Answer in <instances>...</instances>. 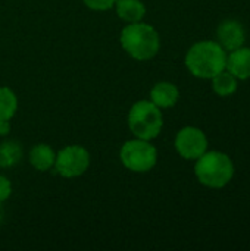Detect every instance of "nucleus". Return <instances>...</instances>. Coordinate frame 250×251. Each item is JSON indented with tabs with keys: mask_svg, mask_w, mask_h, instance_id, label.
I'll return each instance as SVG.
<instances>
[{
	"mask_svg": "<svg viewBox=\"0 0 250 251\" xmlns=\"http://www.w3.org/2000/svg\"><path fill=\"white\" fill-rule=\"evenodd\" d=\"M184 63L193 76L211 79L225 69L227 51L220 46L218 41H197L187 50Z\"/></svg>",
	"mask_w": 250,
	"mask_h": 251,
	"instance_id": "obj_1",
	"label": "nucleus"
},
{
	"mask_svg": "<svg viewBox=\"0 0 250 251\" xmlns=\"http://www.w3.org/2000/svg\"><path fill=\"white\" fill-rule=\"evenodd\" d=\"M122 49L136 60H150L161 49V38L155 26L143 21L128 24L121 32Z\"/></svg>",
	"mask_w": 250,
	"mask_h": 251,
	"instance_id": "obj_2",
	"label": "nucleus"
},
{
	"mask_svg": "<svg viewBox=\"0 0 250 251\" xmlns=\"http://www.w3.org/2000/svg\"><path fill=\"white\" fill-rule=\"evenodd\" d=\"M199 182L208 188H224L234 176V163L231 157L222 151H205L194 166Z\"/></svg>",
	"mask_w": 250,
	"mask_h": 251,
	"instance_id": "obj_3",
	"label": "nucleus"
},
{
	"mask_svg": "<svg viewBox=\"0 0 250 251\" xmlns=\"http://www.w3.org/2000/svg\"><path fill=\"white\" fill-rule=\"evenodd\" d=\"M127 122L136 138L150 141L161 134L164 126V116L161 109L152 101L141 100L131 106Z\"/></svg>",
	"mask_w": 250,
	"mask_h": 251,
	"instance_id": "obj_4",
	"label": "nucleus"
},
{
	"mask_svg": "<svg viewBox=\"0 0 250 251\" xmlns=\"http://www.w3.org/2000/svg\"><path fill=\"white\" fill-rule=\"evenodd\" d=\"M119 159L122 165L133 172H149L158 162V150L150 141L134 138L124 143Z\"/></svg>",
	"mask_w": 250,
	"mask_h": 251,
	"instance_id": "obj_5",
	"label": "nucleus"
},
{
	"mask_svg": "<svg viewBox=\"0 0 250 251\" xmlns=\"http://www.w3.org/2000/svg\"><path fill=\"white\" fill-rule=\"evenodd\" d=\"M90 166V153L78 144L63 147L55 160L56 172L63 178L81 176Z\"/></svg>",
	"mask_w": 250,
	"mask_h": 251,
	"instance_id": "obj_6",
	"label": "nucleus"
},
{
	"mask_svg": "<svg viewBox=\"0 0 250 251\" xmlns=\"http://www.w3.org/2000/svg\"><path fill=\"white\" fill-rule=\"evenodd\" d=\"M175 150L186 160H197L208 151V137L196 126H186L175 137Z\"/></svg>",
	"mask_w": 250,
	"mask_h": 251,
	"instance_id": "obj_7",
	"label": "nucleus"
},
{
	"mask_svg": "<svg viewBox=\"0 0 250 251\" xmlns=\"http://www.w3.org/2000/svg\"><path fill=\"white\" fill-rule=\"evenodd\" d=\"M243 25L236 19H225L217 28V40L225 51H233L245 43Z\"/></svg>",
	"mask_w": 250,
	"mask_h": 251,
	"instance_id": "obj_8",
	"label": "nucleus"
},
{
	"mask_svg": "<svg viewBox=\"0 0 250 251\" xmlns=\"http://www.w3.org/2000/svg\"><path fill=\"white\" fill-rule=\"evenodd\" d=\"M225 69L233 74L237 79H250V49L239 47L227 56Z\"/></svg>",
	"mask_w": 250,
	"mask_h": 251,
	"instance_id": "obj_9",
	"label": "nucleus"
},
{
	"mask_svg": "<svg viewBox=\"0 0 250 251\" xmlns=\"http://www.w3.org/2000/svg\"><path fill=\"white\" fill-rule=\"evenodd\" d=\"M180 99V91L172 82H158L150 90V101L159 109H169L177 104Z\"/></svg>",
	"mask_w": 250,
	"mask_h": 251,
	"instance_id": "obj_10",
	"label": "nucleus"
},
{
	"mask_svg": "<svg viewBox=\"0 0 250 251\" xmlns=\"http://www.w3.org/2000/svg\"><path fill=\"white\" fill-rule=\"evenodd\" d=\"M55 160H56V153L47 144H43V143L35 144L29 150V163L34 169L40 172H46L52 166H55Z\"/></svg>",
	"mask_w": 250,
	"mask_h": 251,
	"instance_id": "obj_11",
	"label": "nucleus"
},
{
	"mask_svg": "<svg viewBox=\"0 0 250 251\" xmlns=\"http://www.w3.org/2000/svg\"><path fill=\"white\" fill-rule=\"evenodd\" d=\"M113 7L118 16L128 24L143 21L146 15V6L141 0H116Z\"/></svg>",
	"mask_w": 250,
	"mask_h": 251,
	"instance_id": "obj_12",
	"label": "nucleus"
},
{
	"mask_svg": "<svg viewBox=\"0 0 250 251\" xmlns=\"http://www.w3.org/2000/svg\"><path fill=\"white\" fill-rule=\"evenodd\" d=\"M211 79H212V90L220 97H227L237 91V87H239L237 78L233 74H230L227 69L221 71Z\"/></svg>",
	"mask_w": 250,
	"mask_h": 251,
	"instance_id": "obj_13",
	"label": "nucleus"
},
{
	"mask_svg": "<svg viewBox=\"0 0 250 251\" xmlns=\"http://www.w3.org/2000/svg\"><path fill=\"white\" fill-rule=\"evenodd\" d=\"M22 159V146L15 140L0 143V166L12 168Z\"/></svg>",
	"mask_w": 250,
	"mask_h": 251,
	"instance_id": "obj_14",
	"label": "nucleus"
},
{
	"mask_svg": "<svg viewBox=\"0 0 250 251\" xmlns=\"http://www.w3.org/2000/svg\"><path fill=\"white\" fill-rule=\"evenodd\" d=\"M18 110L16 94L9 87H0V121H10Z\"/></svg>",
	"mask_w": 250,
	"mask_h": 251,
	"instance_id": "obj_15",
	"label": "nucleus"
},
{
	"mask_svg": "<svg viewBox=\"0 0 250 251\" xmlns=\"http://www.w3.org/2000/svg\"><path fill=\"white\" fill-rule=\"evenodd\" d=\"M84 4L93 10H108L115 6L116 0H83Z\"/></svg>",
	"mask_w": 250,
	"mask_h": 251,
	"instance_id": "obj_16",
	"label": "nucleus"
},
{
	"mask_svg": "<svg viewBox=\"0 0 250 251\" xmlns=\"http://www.w3.org/2000/svg\"><path fill=\"white\" fill-rule=\"evenodd\" d=\"M10 194H12V184H10V181L6 176L0 175V203L7 200L10 197Z\"/></svg>",
	"mask_w": 250,
	"mask_h": 251,
	"instance_id": "obj_17",
	"label": "nucleus"
},
{
	"mask_svg": "<svg viewBox=\"0 0 250 251\" xmlns=\"http://www.w3.org/2000/svg\"><path fill=\"white\" fill-rule=\"evenodd\" d=\"M10 121H0V137H4L10 132Z\"/></svg>",
	"mask_w": 250,
	"mask_h": 251,
	"instance_id": "obj_18",
	"label": "nucleus"
}]
</instances>
